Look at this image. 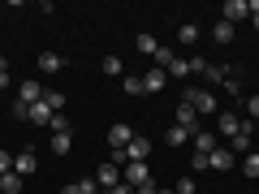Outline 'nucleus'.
<instances>
[{
	"label": "nucleus",
	"mask_w": 259,
	"mask_h": 194,
	"mask_svg": "<svg viewBox=\"0 0 259 194\" xmlns=\"http://www.w3.org/2000/svg\"><path fill=\"white\" fill-rule=\"evenodd\" d=\"M182 100L190 104V108L199 112V117H216V112H221V108H216V95H212V91H203V86H190V91H186Z\"/></svg>",
	"instance_id": "f257e3e1"
},
{
	"label": "nucleus",
	"mask_w": 259,
	"mask_h": 194,
	"mask_svg": "<svg viewBox=\"0 0 259 194\" xmlns=\"http://www.w3.org/2000/svg\"><path fill=\"white\" fill-rule=\"evenodd\" d=\"M216 129H221L225 138H238L242 129H255V121H242L238 112H216Z\"/></svg>",
	"instance_id": "f03ea898"
},
{
	"label": "nucleus",
	"mask_w": 259,
	"mask_h": 194,
	"mask_svg": "<svg viewBox=\"0 0 259 194\" xmlns=\"http://www.w3.org/2000/svg\"><path fill=\"white\" fill-rule=\"evenodd\" d=\"M95 185H100V190H112V185H121V164L104 160V164L95 168Z\"/></svg>",
	"instance_id": "7ed1b4c3"
},
{
	"label": "nucleus",
	"mask_w": 259,
	"mask_h": 194,
	"mask_svg": "<svg viewBox=\"0 0 259 194\" xmlns=\"http://www.w3.org/2000/svg\"><path fill=\"white\" fill-rule=\"evenodd\" d=\"M121 181L125 185H143V181H151V168L147 164H121Z\"/></svg>",
	"instance_id": "20e7f679"
},
{
	"label": "nucleus",
	"mask_w": 259,
	"mask_h": 194,
	"mask_svg": "<svg viewBox=\"0 0 259 194\" xmlns=\"http://www.w3.org/2000/svg\"><path fill=\"white\" fill-rule=\"evenodd\" d=\"M173 125H182V129H190V134H194V129H199V112L182 100V104H177V112H173Z\"/></svg>",
	"instance_id": "39448f33"
},
{
	"label": "nucleus",
	"mask_w": 259,
	"mask_h": 194,
	"mask_svg": "<svg viewBox=\"0 0 259 194\" xmlns=\"http://www.w3.org/2000/svg\"><path fill=\"white\" fill-rule=\"evenodd\" d=\"M225 22H233V26H238L242 18H250V0H225Z\"/></svg>",
	"instance_id": "423d86ee"
},
{
	"label": "nucleus",
	"mask_w": 259,
	"mask_h": 194,
	"mask_svg": "<svg viewBox=\"0 0 259 194\" xmlns=\"http://www.w3.org/2000/svg\"><path fill=\"white\" fill-rule=\"evenodd\" d=\"M130 138H134V134H130V125H121V121H117V125H108V147H112V151H125Z\"/></svg>",
	"instance_id": "0eeeda50"
},
{
	"label": "nucleus",
	"mask_w": 259,
	"mask_h": 194,
	"mask_svg": "<svg viewBox=\"0 0 259 194\" xmlns=\"http://www.w3.org/2000/svg\"><path fill=\"white\" fill-rule=\"evenodd\" d=\"M190 147H194V156H212V151H216V134H207V129H194Z\"/></svg>",
	"instance_id": "6e6552de"
},
{
	"label": "nucleus",
	"mask_w": 259,
	"mask_h": 194,
	"mask_svg": "<svg viewBox=\"0 0 259 194\" xmlns=\"http://www.w3.org/2000/svg\"><path fill=\"white\" fill-rule=\"evenodd\" d=\"M52 117H56V112L48 108L44 100H39V104H30V108H26V121H30V125H52Z\"/></svg>",
	"instance_id": "1a4fd4ad"
},
{
	"label": "nucleus",
	"mask_w": 259,
	"mask_h": 194,
	"mask_svg": "<svg viewBox=\"0 0 259 194\" xmlns=\"http://www.w3.org/2000/svg\"><path fill=\"white\" fill-rule=\"evenodd\" d=\"M212 39H216V43H221V47H229L233 43V39H238V26H233V22H216V26H212Z\"/></svg>",
	"instance_id": "9d476101"
},
{
	"label": "nucleus",
	"mask_w": 259,
	"mask_h": 194,
	"mask_svg": "<svg viewBox=\"0 0 259 194\" xmlns=\"http://www.w3.org/2000/svg\"><path fill=\"white\" fill-rule=\"evenodd\" d=\"M61 69H65L61 52H39V74H61Z\"/></svg>",
	"instance_id": "9b49d317"
},
{
	"label": "nucleus",
	"mask_w": 259,
	"mask_h": 194,
	"mask_svg": "<svg viewBox=\"0 0 259 194\" xmlns=\"http://www.w3.org/2000/svg\"><path fill=\"white\" fill-rule=\"evenodd\" d=\"M164 82H168V78H164V69H156V65H151L147 74H143V91H147V95L164 91Z\"/></svg>",
	"instance_id": "f8f14e48"
},
{
	"label": "nucleus",
	"mask_w": 259,
	"mask_h": 194,
	"mask_svg": "<svg viewBox=\"0 0 259 194\" xmlns=\"http://www.w3.org/2000/svg\"><path fill=\"white\" fill-rule=\"evenodd\" d=\"M35 168H39V160L30 156V151H18V156H13V173H18V177H30Z\"/></svg>",
	"instance_id": "ddd939ff"
},
{
	"label": "nucleus",
	"mask_w": 259,
	"mask_h": 194,
	"mask_svg": "<svg viewBox=\"0 0 259 194\" xmlns=\"http://www.w3.org/2000/svg\"><path fill=\"white\" fill-rule=\"evenodd\" d=\"M100 185H95V177H78V181H69V185H61V194H95Z\"/></svg>",
	"instance_id": "4468645a"
},
{
	"label": "nucleus",
	"mask_w": 259,
	"mask_h": 194,
	"mask_svg": "<svg viewBox=\"0 0 259 194\" xmlns=\"http://www.w3.org/2000/svg\"><path fill=\"white\" fill-rule=\"evenodd\" d=\"M22 190H26V177H18V173L0 177V194H22Z\"/></svg>",
	"instance_id": "2eb2a0df"
},
{
	"label": "nucleus",
	"mask_w": 259,
	"mask_h": 194,
	"mask_svg": "<svg viewBox=\"0 0 259 194\" xmlns=\"http://www.w3.org/2000/svg\"><path fill=\"white\" fill-rule=\"evenodd\" d=\"M207 168H216V173H229V168H233V151H212V156H207Z\"/></svg>",
	"instance_id": "dca6fc26"
},
{
	"label": "nucleus",
	"mask_w": 259,
	"mask_h": 194,
	"mask_svg": "<svg viewBox=\"0 0 259 194\" xmlns=\"http://www.w3.org/2000/svg\"><path fill=\"white\" fill-rule=\"evenodd\" d=\"M18 100L26 104V108H30V104H39V100H44V82H22V95H18Z\"/></svg>",
	"instance_id": "f3484780"
},
{
	"label": "nucleus",
	"mask_w": 259,
	"mask_h": 194,
	"mask_svg": "<svg viewBox=\"0 0 259 194\" xmlns=\"http://www.w3.org/2000/svg\"><path fill=\"white\" fill-rule=\"evenodd\" d=\"M69 147H74V129H61V134H52V151H56V156H69Z\"/></svg>",
	"instance_id": "a211bd4d"
},
{
	"label": "nucleus",
	"mask_w": 259,
	"mask_h": 194,
	"mask_svg": "<svg viewBox=\"0 0 259 194\" xmlns=\"http://www.w3.org/2000/svg\"><path fill=\"white\" fill-rule=\"evenodd\" d=\"M121 91H125L130 100H139V95H147V91H143V78H139V74H125V78H121Z\"/></svg>",
	"instance_id": "6ab92c4d"
},
{
	"label": "nucleus",
	"mask_w": 259,
	"mask_h": 194,
	"mask_svg": "<svg viewBox=\"0 0 259 194\" xmlns=\"http://www.w3.org/2000/svg\"><path fill=\"white\" fill-rule=\"evenodd\" d=\"M177 43H182V47H194V43H199V26H194V22L177 26Z\"/></svg>",
	"instance_id": "aec40b11"
},
{
	"label": "nucleus",
	"mask_w": 259,
	"mask_h": 194,
	"mask_svg": "<svg viewBox=\"0 0 259 194\" xmlns=\"http://www.w3.org/2000/svg\"><path fill=\"white\" fill-rule=\"evenodd\" d=\"M134 47H139V52H147V56H156V35H151V30H143V35H134Z\"/></svg>",
	"instance_id": "412c9836"
},
{
	"label": "nucleus",
	"mask_w": 259,
	"mask_h": 194,
	"mask_svg": "<svg viewBox=\"0 0 259 194\" xmlns=\"http://www.w3.org/2000/svg\"><path fill=\"white\" fill-rule=\"evenodd\" d=\"M44 104H48L52 112H65V95L56 91V86H44Z\"/></svg>",
	"instance_id": "4be33fe9"
},
{
	"label": "nucleus",
	"mask_w": 259,
	"mask_h": 194,
	"mask_svg": "<svg viewBox=\"0 0 259 194\" xmlns=\"http://www.w3.org/2000/svg\"><path fill=\"white\" fill-rule=\"evenodd\" d=\"M190 138H194L190 129H182V125H168V147H186Z\"/></svg>",
	"instance_id": "5701e85b"
},
{
	"label": "nucleus",
	"mask_w": 259,
	"mask_h": 194,
	"mask_svg": "<svg viewBox=\"0 0 259 194\" xmlns=\"http://www.w3.org/2000/svg\"><path fill=\"white\" fill-rule=\"evenodd\" d=\"M108 78H125V65H121V56H104V65H100Z\"/></svg>",
	"instance_id": "b1692460"
},
{
	"label": "nucleus",
	"mask_w": 259,
	"mask_h": 194,
	"mask_svg": "<svg viewBox=\"0 0 259 194\" xmlns=\"http://www.w3.org/2000/svg\"><path fill=\"white\" fill-rule=\"evenodd\" d=\"M168 78H190V56H173V65H168Z\"/></svg>",
	"instance_id": "393cba45"
},
{
	"label": "nucleus",
	"mask_w": 259,
	"mask_h": 194,
	"mask_svg": "<svg viewBox=\"0 0 259 194\" xmlns=\"http://www.w3.org/2000/svg\"><path fill=\"white\" fill-rule=\"evenodd\" d=\"M229 74H233V69H225V65H207L203 78H207V82H216V86H225V78H229Z\"/></svg>",
	"instance_id": "a878e982"
},
{
	"label": "nucleus",
	"mask_w": 259,
	"mask_h": 194,
	"mask_svg": "<svg viewBox=\"0 0 259 194\" xmlns=\"http://www.w3.org/2000/svg\"><path fill=\"white\" fill-rule=\"evenodd\" d=\"M173 47H156V56H151V61H156V69H168V65H173Z\"/></svg>",
	"instance_id": "bb28decb"
},
{
	"label": "nucleus",
	"mask_w": 259,
	"mask_h": 194,
	"mask_svg": "<svg viewBox=\"0 0 259 194\" xmlns=\"http://www.w3.org/2000/svg\"><path fill=\"white\" fill-rule=\"evenodd\" d=\"M242 173H246V177H259V151H246V160H242Z\"/></svg>",
	"instance_id": "cd10ccee"
},
{
	"label": "nucleus",
	"mask_w": 259,
	"mask_h": 194,
	"mask_svg": "<svg viewBox=\"0 0 259 194\" xmlns=\"http://www.w3.org/2000/svg\"><path fill=\"white\" fill-rule=\"evenodd\" d=\"M173 194H199V185H194V177H182V181L173 185Z\"/></svg>",
	"instance_id": "c85d7f7f"
},
{
	"label": "nucleus",
	"mask_w": 259,
	"mask_h": 194,
	"mask_svg": "<svg viewBox=\"0 0 259 194\" xmlns=\"http://www.w3.org/2000/svg\"><path fill=\"white\" fill-rule=\"evenodd\" d=\"M48 129H52V134H61V129H69V117H65V112H56V117H52V125H48Z\"/></svg>",
	"instance_id": "c756f323"
},
{
	"label": "nucleus",
	"mask_w": 259,
	"mask_h": 194,
	"mask_svg": "<svg viewBox=\"0 0 259 194\" xmlns=\"http://www.w3.org/2000/svg\"><path fill=\"white\" fill-rule=\"evenodd\" d=\"M190 74H207V61H203V56H190Z\"/></svg>",
	"instance_id": "7c9ffc66"
},
{
	"label": "nucleus",
	"mask_w": 259,
	"mask_h": 194,
	"mask_svg": "<svg viewBox=\"0 0 259 194\" xmlns=\"http://www.w3.org/2000/svg\"><path fill=\"white\" fill-rule=\"evenodd\" d=\"M5 173H13V156H9V151H0V177H5Z\"/></svg>",
	"instance_id": "2f4dec72"
},
{
	"label": "nucleus",
	"mask_w": 259,
	"mask_h": 194,
	"mask_svg": "<svg viewBox=\"0 0 259 194\" xmlns=\"http://www.w3.org/2000/svg\"><path fill=\"white\" fill-rule=\"evenodd\" d=\"M134 194H160V185L156 181H143V185H134Z\"/></svg>",
	"instance_id": "473e14b6"
},
{
	"label": "nucleus",
	"mask_w": 259,
	"mask_h": 194,
	"mask_svg": "<svg viewBox=\"0 0 259 194\" xmlns=\"http://www.w3.org/2000/svg\"><path fill=\"white\" fill-rule=\"evenodd\" d=\"M246 112H250V117L259 121V95H250V100H246Z\"/></svg>",
	"instance_id": "72a5a7b5"
},
{
	"label": "nucleus",
	"mask_w": 259,
	"mask_h": 194,
	"mask_svg": "<svg viewBox=\"0 0 259 194\" xmlns=\"http://www.w3.org/2000/svg\"><path fill=\"white\" fill-rule=\"evenodd\" d=\"M108 194H134V185H125V181H121V185H112Z\"/></svg>",
	"instance_id": "f704fd0d"
},
{
	"label": "nucleus",
	"mask_w": 259,
	"mask_h": 194,
	"mask_svg": "<svg viewBox=\"0 0 259 194\" xmlns=\"http://www.w3.org/2000/svg\"><path fill=\"white\" fill-rule=\"evenodd\" d=\"M9 82H13V74H9V69H0V91H5Z\"/></svg>",
	"instance_id": "c9c22d12"
},
{
	"label": "nucleus",
	"mask_w": 259,
	"mask_h": 194,
	"mask_svg": "<svg viewBox=\"0 0 259 194\" xmlns=\"http://www.w3.org/2000/svg\"><path fill=\"white\" fill-rule=\"evenodd\" d=\"M0 69H9V61H5V52H0Z\"/></svg>",
	"instance_id": "e433bc0d"
},
{
	"label": "nucleus",
	"mask_w": 259,
	"mask_h": 194,
	"mask_svg": "<svg viewBox=\"0 0 259 194\" xmlns=\"http://www.w3.org/2000/svg\"><path fill=\"white\" fill-rule=\"evenodd\" d=\"M160 194H173V190H168V185H164V190H160Z\"/></svg>",
	"instance_id": "4c0bfd02"
},
{
	"label": "nucleus",
	"mask_w": 259,
	"mask_h": 194,
	"mask_svg": "<svg viewBox=\"0 0 259 194\" xmlns=\"http://www.w3.org/2000/svg\"><path fill=\"white\" fill-rule=\"evenodd\" d=\"M255 134H259V121H255Z\"/></svg>",
	"instance_id": "58836bf2"
},
{
	"label": "nucleus",
	"mask_w": 259,
	"mask_h": 194,
	"mask_svg": "<svg viewBox=\"0 0 259 194\" xmlns=\"http://www.w3.org/2000/svg\"><path fill=\"white\" fill-rule=\"evenodd\" d=\"M95 194H108V190H95Z\"/></svg>",
	"instance_id": "ea45409f"
}]
</instances>
